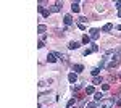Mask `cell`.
Here are the masks:
<instances>
[{
    "label": "cell",
    "mask_w": 121,
    "mask_h": 108,
    "mask_svg": "<svg viewBox=\"0 0 121 108\" xmlns=\"http://www.w3.org/2000/svg\"><path fill=\"white\" fill-rule=\"evenodd\" d=\"M113 103H115V99H107V100H102V102H99L95 108H112V107H113Z\"/></svg>",
    "instance_id": "6da1fadb"
},
{
    "label": "cell",
    "mask_w": 121,
    "mask_h": 108,
    "mask_svg": "<svg viewBox=\"0 0 121 108\" xmlns=\"http://www.w3.org/2000/svg\"><path fill=\"white\" fill-rule=\"evenodd\" d=\"M68 81L71 82V84H74V82L78 81V74H76V73H69V74H68Z\"/></svg>",
    "instance_id": "7a4b0ae2"
},
{
    "label": "cell",
    "mask_w": 121,
    "mask_h": 108,
    "mask_svg": "<svg viewBox=\"0 0 121 108\" xmlns=\"http://www.w3.org/2000/svg\"><path fill=\"white\" fill-rule=\"evenodd\" d=\"M56 56H58L56 53H48L47 55V60H48L50 63H56Z\"/></svg>",
    "instance_id": "3957f363"
},
{
    "label": "cell",
    "mask_w": 121,
    "mask_h": 108,
    "mask_svg": "<svg viewBox=\"0 0 121 108\" xmlns=\"http://www.w3.org/2000/svg\"><path fill=\"white\" fill-rule=\"evenodd\" d=\"M68 47H69L71 50H76V48H79V42H76V40H71V42L68 44Z\"/></svg>",
    "instance_id": "277c9868"
},
{
    "label": "cell",
    "mask_w": 121,
    "mask_h": 108,
    "mask_svg": "<svg viewBox=\"0 0 121 108\" xmlns=\"http://www.w3.org/2000/svg\"><path fill=\"white\" fill-rule=\"evenodd\" d=\"M89 32H91V39H97V37H99V32H100V31H99V29H91Z\"/></svg>",
    "instance_id": "5b68a950"
},
{
    "label": "cell",
    "mask_w": 121,
    "mask_h": 108,
    "mask_svg": "<svg viewBox=\"0 0 121 108\" xmlns=\"http://www.w3.org/2000/svg\"><path fill=\"white\" fill-rule=\"evenodd\" d=\"M102 97H103V94L102 92H97V94H94V100H95V102H102Z\"/></svg>",
    "instance_id": "8992f818"
},
{
    "label": "cell",
    "mask_w": 121,
    "mask_h": 108,
    "mask_svg": "<svg viewBox=\"0 0 121 108\" xmlns=\"http://www.w3.org/2000/svg\"><path fill=\"white\" fill-rule=\"evenodd\" d=\"M61 7H63V3H61V2H56L55 5H53V8H52V11H60Z\"/></svg>",
    "instance_id": "52a82bcc"
},
{
    "label": "cell",
    "mask_w": 121,
    "mask_h": 108,
    "mask_svg": "<svg viewBox=\"0 0 121 108\" xmlns=\"http://www.w3.org/2000/svg\"><path fill=\"white\" fill-rule=\"evenodd\" d=\"M39 11H40L45 18H48V15H50V10H44V7H39Z\"/></svg>",
    "instance_id": "ba28073f"
},
{
    "label": "cell",
    "mask_w": 121,
    "mask_h": 108,
    "mask_svg": "<svg viewBox=\"0 0 121 108\" xmlns=\"http://www.w3.org/2000/svg\"><path fill=\"white\" fill-rule=\"evenodd\" d=\"M73 69H74V73L78 74V73H81L84 69V66H82V65H74V68H73Z\"/></svg>",
    "instance_id": "9c48e42d"
},
{
    "label": "cell",
    "mask_w": 121,
    "mask_h": 108,
    "mask_svg": "<svg viewBox=\"0 0 121 108\" xmlns=\"http://www.w3.org/2000/svg\"><path fill=\"white\" fill-rule=\"evenodd\" d=\"M71 23H73V18H71V15H66V16H65V24H68V26H69Z\"/></svg>",
    "instance_id": "30bf717a"
},
{
    "label": "cell",
    "mask_w": 121,
    "mask_h": 108,
    "mask_svg": "<svg viewBox=\"0 0 121 108\" xmlns=\"http://www.w3.org/2000/svg\"><path fill=\"white\" fill-rule=\"evenodd\" d=\"M112 29H113V24H105L102 31H103V32H108V31H112Z\"/></svg>",
    "instance_id": "8fae6325"
},
{
    "label": "cell",
    "mask_w": 121,
    "mask_h": 108,
    "mask_svg": "<svg viewBox=\"0 0 121 108\" xmlns=\"http://www.w3.org/2000/svg\"><path fill=\"white\" fill-rule=\"evenodd\" d=\"M71 10H73L74 13H78V11H79V3H74V2H73V5H71Z\"/></svg>",
    "instance_id": "7c38bea8"
},
{
    "label": "cell",
    "mask_w": 121,
    "mask_h": 108,
    "mask_svg": "<svg viewBox=\"0 0 121 108\" xmlns=\"http://www.w3.org/2000/svg\"><path fill=\"white\" fill-rule=\"evenodd\" d=\"M45 29H47V27L44 26V24H39V27H37V31L40 32V34H42V36H44V32H45Z\"/></svg>",
    "instance_id": "4fadbf2b"
},
{
    "label": "cell",
    "mask_w": 121,
    "mask_h": 108,
    "mask_svg": "<svg viewBox=\"0 0 121 108\" xmlns=\"http://www.w3.org/2000/svg\"><path fill=\"white\" fill-rule=\"evenodd\" d=\"M118 63H120V60L116 58V60H113V61H110V63H108V68H113V66H116Z\"/></svg>",
    "instance_id": "5bb4252c"
},
{
    "label": "cell",
    "mask_w": 121,
    "mask_h": 108,
    "mask_svg": "<svg viewBox=\"0 0 121 108\" xmlns=\"http://www.w3.org/2000/svg\"><path fill=\"white\" fill-rule=\"evenodd\" d=\"M86 94H89V95L94 94V87H92V86H87V87H86Z\"/></svg>",
    "instance_id": "9a60e30c"
},
{
    "label": "cell",
    "mask_w": 121,
    "mask_h": 108,
    "mask_svg": "<svg viewBox=\"0 0 121 108\" xmlns=\"http://www.w3.org/2000/svg\"><path fill=\"white\" fill-rule=\"evenodd\" d=\"M91 42V36H84L82 37V44H89Z\"/></svg>",
    "instance_id": "2e32d148"
},
{
    "label": "cell",
    "mask_w": 121,
    "mask_h": 108,
    "mask_svg": "<svg viewBox=\"0 0 121 108\" xmlns=\"http://www.w3.org/2000/svg\"><path fill=\"white\" fill-rule=\"evenodd\" d=\"M100 82H102V78H99V76H97V78H94L92 84H100Z\"/></svg>",
    "instance_id": "e0dca14e"
},
{
    "label": "cell",
    "mask_w": 121,
    "mask_h": 108,
    "mask_svg": "<svg viewBox=\"0 0 121 108\" xmlns=\"http://www.w3.org/2000/svg\"><path fill=\"white\" fill-rule=\"evenodd\" d=\"M74 103H76V100H74V99H71L69 102H68V105H66V107H68V108H71L73 105H74Z\"/></svg>",
    "instance_id": "ac0fdd59"
},
{
    "label": "cell",
    "mask_w": 121,
    "mask_h": 108,
    "mask_svg": "<svg viewBox=\"0 0 121 108\" xmlns=\"http://www.w3.org/2000/svg\"><path fill=\"white\" fill-rule=\"evenodd\" d=\"M58 56H60V58H61L63 61H68V56H66L65 53H58Z\"/></svg>",
    "instance_id": "d6986e66"
},
{
    "label": "cell",
    "mask_w": 121,
    "mask_h": 108,
    "mask_svg": "<svg viewBox=\"0 0 121 108\" xmlns=\"http://www.w3.org/2000/svg\"><path fill=\"white\" fill-rule=\"evenodd\" d=\"M99 73H100V69H99V68H94V69H92V74L95 76V78H97V74H99Z\"/></svg>",
    "instance_id": "ffe728a7"
},
{
    "label": "cell",
    "mask_w": 121,
    "mask_h": 108,
    "mask_svg": "<svg viewBox=\"0 0 121 108\" xmlns=\"http://www.w3.org/2000/svg\"><path fill=\"white\" fill-rule=\"evenodd\" d=\"M115 103L116 105H121V95H118V99H115Z\"/></svg>",
    "instance_id": "44dd1931"
},
{
    "label": "cell",
    "mask_w": 121,
    "mask_h": 108,
    "mask_svg": "<svg viewBox=\"0 0 121 108\" xmlns=\"http://www.w3.org/2000/svg\"><path fill=\"white\" fill-rule=\"evenodd\" d=\"M95 107H97L95 103H87V105H86V108H95Z\"/></svg>",
    "instance_id": "7402d4cb"
},
{
    "label": "cell",
    "mask_w": 121,
    "mask_h": 108,
    "mask_svg": "<svg viewBox=\"0 0 121 108\" xmlns=\"http://www.w3.org/2000/svg\"><path fill=\"white\" fill-rule=\"evenodd\" d=\"M89 53H92V48H87V50L84 52V55H86V56H87V55H89Z\"/></svg>",
    "instance_id": "603a6c76"
},
{
    "label": "cell",
    "mask_w": 121,
    "mask_h": 108,
    "mask_svg": "<svg viewBox=\"0 0 121 108\" xmlns=\"http://www.w3.org/2000/svg\"><path fill=\"white\" fill-rule=\"evenodd\" d=\"M102 89H103V90H108V89H110V86H108V84H103Z\"/></svg>",
    "instance_id": "cb8c5ba5"
},
{
    "label": "cell",
    "mask_w": 121,
    "mask_h": 108,
    "mask_svg": "<svg viewBox=\"0 0 121 108\" xmlns=\"http://www.w3.org/2000/svg\"><path fill=\"white\" fill-rule=\"evenodd\" d=\"M79 21H81V24H84V23H86V21H87V19L84 18V16H81V18H79Z\"/></svg>",
    "instance_id": "d4e9b609"
},
{
    "label": "cell",
    "mask_w": 121,
    "mask_h": 108,
    "mask_svg": "<svg viewBox=\"0 0 121 108\" xmlns=\"http://www.w3.org/2000/svg\"><path fill=\"white\" fill-rule=\"evenodd\" d=\"M78 27H79V29H82V31H84V29H86V26H84V24H81V23L78 24Z\"/></svg>",
    "instance_id": "484cf974"
},
{
    "label": "cell",
    "mask_w": 121,
    "mask_h": 108,
    "mask_svg": "<svg viewBox=\"0 0 121 108\" xmlns=\"http://www.w3.org/2000/svg\"><path fill=\"white\" fill-rule=\"evenodd\" d=\"M116 8L121 10V2H116Z\"/></svg>",
    "instance_id": "4316f807"
},
{
    "label": "cell",
    "mask_w": 121,
    "mask_h": 108,
    "mask_svg": "<svg viewBox=\"0 0 121 108\" xmlns=\"http://www.w3.org/2000/svg\"><path fill=\"white\" fill-rule=\"evenodd\" d=\"M118 29H120V31H121V24H120V26H118Z\"/></svg>",
    "instance_id": "83f0119b"
}]
</instances>
